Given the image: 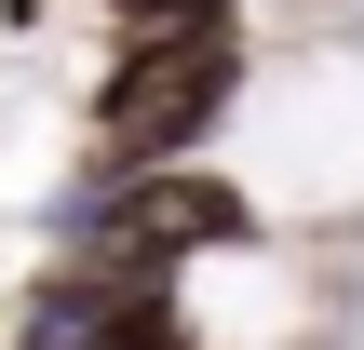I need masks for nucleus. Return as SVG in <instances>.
Listing matches in <instances>:
<instances>
[{
    "instance_id": "nucleus-1",
    "label": "nucleus",
    "mask_w": 364,
    "mask_h": 350,
    "mask_svg": "<svg viewBox=\"0 0 364 350\" xmlns=\"http://www.w3.org/2000/svg\"><path fill=\"white\" fill-rule=\"evenodd\" d=\"M257 94V27L243 13H189V27H122L81 81V162L95 175H149V162H203L230 135V108Z\"/></svg>"
},
{
    "instance_id": "nucleus-2",
    "label": "nucleus",
    "mask_w": 364,
    "mask_h": 350,
    "mask_svg": "<svg viewBox=\"0 0 364 350\" xmlns=\"http://www.w3.org/2000/svg\"><path fill=\"white\" fill-rule=\"evenodd\" d=\"M95 13H108V40H122V27H189V13H243V0H95Z\"/></svg>"
},
{
    "instance_id": "nucleus-3",
    "label": "nucleus",
    "mask_w": 364,
    "mask_h": 350,
    "mask_svg": "<svg viewBox=\"0 0 364 350\" xmlns=\"http://www.w3.org/2000/svg\"><path fill=\"white\" fill-rule=\"evenodd\" d=\"M41 13H54V0H0V40H41Z\"/></svg>"
}]
</instances>
